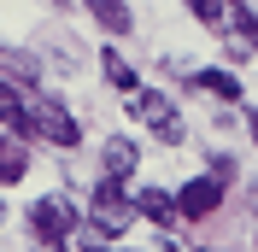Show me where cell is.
<instances>
[{
    "label": "cell",
    "mask_w": 258,
    "mask_h": 252,
    "mask_svg": "<svg viewBox=\"0 0 258 252\" xmlns=\"http://www.w3.org/2000/svg\"><path fill=\"white\" fill-rule=\"evenodd\" d=\"M129 217H135V200H123V182L117 176H106L94 188V200H88V223H94L100 235H123Z\"/></svg>",
    "instance_id": "6da1fadb"
},
{
    "label": "cell",
    "mask_w": 258,
    "mask_h": 252,
    "mask_svg": "<svg viewBox=\"0 0 258 252\" xmlns=\"http://www.w3.org/2000/svg\"><path fill=\"white\" fill-rule=\"evenodd\" d=\"M77 211H71V200H59V194H47V200H35L30 205V235L41 240V246H59L71 229H77Z\"/></svg>",
    "instance_id": "7a4b0ae2"
},
{
    "label": "cell",
    "mask_w": 258,
    "mask_h": 252,
    "mask_svg": "<svg viewBox=\"0 0 258 252\" xmlns=\"http://www.w3.org/2000/svg\"><path fill=\"white\" fill-rule=\"evenodd\" d=\"M129 111H135L141 123H153V135H159L164 147H176V141H182V117H176V106H170L164 94H153V88H135V94H129Z\"/></svg>",
    "instance_id": "3957f363"
},
{
    "label": "cell",
    "mask_w": 258,
    "mask_h": 252,
    "mask_svg": "<svg viewBox=\"0 0 258 252\" xmlns=\"http://www.w3.org/2000/svg\"><path fill=\"white\" fill-rule=\"evenodd\" d=\"M235 182V176H223V170H206V176H194L188 188L176 194V205H182V217H211L217 205H223V188Z\"/></svg>",
    "instance_id": "277c9868"
},
{
    "label": "cell",
    "mask_w": 258,
    "mask_h": 252,
    "mask_svg": "<svg viewBox=\"0 0 258 252\" xmlns=\"http://www.w3.org/2000/svg\"><path fill=\"white\" fill-rule=\"evenodd\" d=\"M30 117H35V135H41V141H53V147H77V141H82V123L59 106V100H35Z\"/></svg>",
    "instance_id": "5b68a950"
},
{
    "label": "cell",
    "mask_w": 258,
    "mask_h": 252,
    "mask_svg": "<svg viewBox=\"0 0 258 252\" xmlns=\"http://www.w3.org/2000/svg\"><path fill=\"white\" fill-rule=\"evenodd\" d=\"M0 123H6V135H24V141H30V135H35L30 100L18 94V82H0Z\"/></svg>",
    "instance_id": "8992f818"
},
{
    "label": "cell",
    "mask_w": 258,
    "mask_h": 252,
    "mask_svg": "<svg viewBox=\"0 0 258 252\" xmlns=\"http://www.w3.org/2000/svg\"><path fill=\"white\" fill-rule=\"evenodd\" d=\"M135 217L170 229V223L182 217V205H176V194H164V188H141V194H135Z\"/></svg>",
    "instance_id": "52a82bcc"
},
{
    "label": "cell",
    "mask_w": 258,
    "mask_h": 252,
    "mask_svg": "<svg viewBox=\"0 0 258 252\" xmlns=\"http://www.w3.org/2000/svg\"><path fill=\"white\" fill-rule=\"evenodd\" d=\"M141 164V147L129 141V135H112L106 141V176H117V182H129V170Z\"/></svg>",
    "instance_id": "ba28073f"
},
{
    "label": "cell",
    "mask_w": 258,
    "mask_h": 252,
    "mask_svg": "<svg viewBox=\"0 0 258 252\" xmlns=\"http://www.w3.org/2000/svg\"><path fill=\"white\" fill-rule=\"evenodd\" d=\"M24 170H30L24 135H6V141H0V182H24Z\"/></svg>",
    "instance_id": "9c48e42d"
},
{
    "label": "cell",
    "mask_w": 258,
    "mask_h": 252,
    "mask_svg": "<svg viewBox=\"0 0 258 252\" xmlns=\"http://www.w3.org/2000/svg\"><path fill=\"white\" fill-rule=\"evenodd\" d=\"M82 6L94 12V24H100V30L129 35V6H123V0H82Z\"/></svg>",
    "instance_id": "30bf717a"
},
{
    "label": "cell",
    "mask_w": 258,
    "mask_h": 252,
    "mask_svg": "<svg viewBox=\"0 0 258 252\" xmlns=\"http://www.w3.org/2000/svg\"><path fill=\"white\" fill-rule=\"evenodd\" d=\"M100 71H106V82H112V88L135 94V71L123 65V53H117V47H106V53H100Z\"/></svg>",
    "instance_id": "8fae6325"
},
{
    "label": "cell",
    "mask_w": 258,
    "mask_h": 252,
    "mask_svg": "<svg viewBox=\"0 0 258 252\" xmlns=\"http://www.w3.org/2000/svg\"><path fill=\"white\" fill-rule=\"evenodd\" d=\"M200 88L217 94L223 106H229V100H241V77H229V71H200Z\"/></svg>",
    "instance_id": "7c38bea8"
},
{
    "label": "cell",
    "mask_w": 258,
    "mask_h": 252,
    "mask_svg": "<svg viewBox=\"0 0 258 252\" xmlns=\"http://www.w3.org/2000/svg\"><path fill=\"white\" fill-rule=\"evenodd\" d=\"M0 65L12 71V82H18V88H30V82H35V65L24 59V53H0Z\"/></svg>",
    "instance_id": "4fadbf2b"
},
{
    "label": "cell",
    "mask_w": 258,
    "mask_h": 252,
    "mask_svg": "<svg viewBox=\"0 0 258 252\" xmlns=\"http://www.w3.org/2000/svg\"><path fill=\"white\" fill-rule=\"evenodd\" d=\"M223 6H229V0H188V12L206 18V24H217V30H223Z\"/></svg>",
    "instance_id": "5bb4252c"
},
{
    "label": "cell",
    "mask_w": 258,
    "mask_h": 252,
    "mask_svg": "<svg viewBox=\"0 0 258 252\" xmlns=\"http://www.w3.org/2000/svg\"><path fill=\"white\" fill-rule=\"evenodd\" d=\"M235 30H241V41H246V47L258 53V18L246 12V6H235Z\"/></svg>",
    "instance_id": "9a60e30c"
},
{
    "label": "cell",
    "mask_w": 258,
    "mask_h": 252,
    "mask_svg": "<svg viewBox=\"0 0 258 252\" xmlns=\"http://www.w3.org/2000/svg\"><path fill=\"white\" fill-rule=\"evenodd\" d=\"M246 123H252V141H258V106H252V117H246Z\"/></svg>",
    "instance_id": "2e32d148"
},
{
    "label": "cell",
    "mask_w": 258,
    "mask_h": 252,
    "mask_svg": "<svg viewBox=\"0 0 258 252\" xmlns=\"http://www.w3.org/2000/svg\"><path fill=\"white\" fill-rule=\"evenodd\" d=\"M229 6H246V0H229Z\"/></svg>",
    "instance_id": "e0dca14e"
},
{
    "label": "cell",
    "mask_w": 258,
    "mask_h": 252,
    "mask_svg": "<svg viewBox=\"0 0 258 252\" xmlns=\"http://www.w3.org/2000/svg\"><path fill=\"white\" fill-rule=\"evenodd\" d=\"M47 252H64V246H47Z\"/></svg>",
    "instance_id": "ac0fdd59"
},
{
    "label": "cell",
    "mask_w": 258,
    "mask_h": 252,
    "mask_svg": "<svg viewBox=\"0 0 258 252\" xmlns=\"http://www.w3.org/2000/svg\"><path fill=\"white\" fill-rule=\"evenodd\" d=\"M94 252H106V246H94Z\"/></svg>",
    "instance_id": "d6986e66"
},
{
    "label": "cell",
    "mask_w": 258,
    "mask_h": 252,
    "mask_svg": "<svg viewBox=\"0 0 258 252\" xmlns=\"http://www.w3.org/2000/svg\"><path fill=\"white\" fill-rule=\"evenodd\" d=\"M0 217H6V211H0Z\"/></svg>",
    "instance_id": "ffe728a7"
},
{
    "label": "cell",
    "mask_w": 258,
    "mask_h": 252,
    "mask_svg": "<svg viewBox=\"0 0 258 252\" xmlns=\"http://www.w3.org/2000/svg\"><path fill=\"white\" fill-rule=\"evenodd\" d=\"M59 6H64V0H59Z\"/></svg>",
    "instance_id": "44dd1931"
}]
</instances>
